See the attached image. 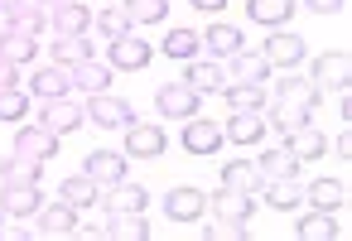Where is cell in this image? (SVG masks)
Instances as JSON below:
<instances>
[{
	"mask_svg": "<svg viewBox=\"0 0 352 241\" xmlns=\"http://www.w3.org/2000/svg\"><path fill=\"white\" fill-rule=\"evenodd\" d=\"M87 179H97V188H111L126 179V150H92L87 164H82Z\"/></svg>",
	"mask_w": 352,
	"mask_h": 241,
	"instance_id": "30bf717a",
	"label": "cell"
},
{
	"mask_svg": "<svg viewBox=\"0 0 352 241\" xmlns=\"http://www.w3.org/2000/svg\"><path fill=\"white\" fill-rule=\"evenodd\" d=\"M49 25H54V34H87L92 30V10L78 5V0H63V5L49 10Z\"/></svg>",
	"mask_w": 352,
	"mask_h": 241,
	"instance_id": "ffe728a7",
	"label": "cell"
},
{
	"mask_svg": "<svg viewBox=\"0 0 352 241\" xmlns=\"http://www.w3.org/2000/svg\"><path fill=\"white\" fill-rule=\"evenodd\" d=\"M82 121H87V111L73 102V92H68V97H44V111H39V126H44V130L68 135V130H78Z\"/></svg>",
	"mask_w": 352,
	"mask_h": 241,
	"instance_id": "277c9868",
	"label": "cell"
},
{
	"mask_svg": "<svg viewBox=\"0 0 352 241\" xmlns=\"http://www.w3.org/2000/svg\"><path fill=\"white\" fill-rule=\"evenodd\" d=\"M39 231L44 236H73L78 231V207H68L63 198L54 207H39Z\"/></svg>",
	"mask_w": 352,
	"mask_h": 241,
	"instance_id": "d4e9b609",
	"label": "cell"
},
{
	"mask_svg": "<svg viewBox=\"0 0 352 241\" xmlns=\"http://www.w3.org/2000/svg\"><path fill=\"white\" fill-rule=\"evenodd\" d=\"M318 92H328V87H347L352 82V58L338 49V54H323V58H314V78H309Z\"/></svg>",
	"mask_w": 352,
	"mask_h": 241,
	"instance_id": "8fae6325",
	"label": "cell"
},
{
	"mask_svg": "<svg viewBox=\"0 0 352 241\" xmlns=\"http://www.w3.org/2000/svg\"><path fill=\"white\" fill-rule=\"evenodd\" d=\"M39 179H44V164L20 154V150H10L6 159H0V183H39Z\"/></svg>",
	"mask_w": 352,
	"mask_h": 241,
	"instance_id": "603a6c76",
	"label": "cell"
},
{
	"mask_svg": "<svg viewBox=\"0 0 352 241\" xmlns=\"http://www.w3.org/2000/svg\"><path fill=\"white\" fill-rule=\"evenodd\" d=\"M222 188L256 193V188H265V179H261V169H256L251 159H232V164H222Z\"/></svg>",
	"mask_w": 352,
	"mask_h": 241,
	"instance_id": "4dcf8cb0",
	"label": "cell"
},
{
	"mask_svg": "<svg viewBox=\"0 0 352 241\" xmlns=\"http://www.w3.org/2000/svg\"><path fill=\"white\" fill-rule=\"evenodd\" d=\"M169 58H179V63H188V58H198L203 54V34L198 30H174V34H164V44H160Z\"/></svg>",
	"mask_w": 352,
	"mask_h": 241,
	"instance_id": "8d00e7d4",
	"label": "cell"
},
{
	"mask_svg": "<svg viewBox=\"0 0 352 241\" xmlns=\"http://www.w3.org/2000/svg\"><path fill=\"white\" fill-rule=\"evenodd\" d=\"M92 25H97L107 39H121V34H131V30H135V25L126 20V10H121V5H116V10H97V15H92Z\"/></svg>",
	"mask_w": 352,
	"mask_h": 241,
	"instance_id": "ab89813d",
	"label": "cell"
},
{
	"mask_svg": "<svg viewBox=\"0 0 352 241\" xmlns=\"http://www.w3.org/2000/svg\"><path fill=\"white\" fill-rule=\"evenodd\" d=\"M0 222H6V207H0Z\"/></svg>",
	"mask_w": 352,
	"mask_h": 241,
	"instance_id": "681fc988",
	"label": "cell"
},
{
	"mask_svg": "<svg viewBox=\"0 0 352 241\" xmlns=\"http://www.w3.org/2000/svg\"><path fill=\"white\" fill-rule=\"evenodd\" d=\"M222 97H227V106H232V111H265V106H270L265 82H232Z\"/></svg>",
	"mask_w": 352,
	"mask_h": 241,
	"instance_id": "f546056e",
	"label": "cell"
},
{
	"mask_svg": "<svg viewBox=\"0 0 352 241\" xmlns=\"http://www.w3.org/2000/svg\"><path fill=\"white\" fill-rule=\"evenodd\" d=\"M0 207H6V217H30L44 207V193H39V183H6Z\"/></svg>",
	"mask_w": 352,
	"mask_h": 241,
	"instance_id": "e0dca14e",
	"label": "cell"
},
{
	"mask_svg": "<svg viewBox=\"0 0 352 241\" xmlns=\"http://www.w3.org/2000/svg\"><path fill=\"white\" fill-rule=\"evenodd\" d=\"M265 203H270L275 212H294V207L304 203V183H299V179H270V183H265Z\"/></svg>",
	"mask_w": 352,
	"mask_h": 241,
	"instance_id": "836d02e7",
	"label": "cell"
},
{
	"mask_svg": "<svg viewBox=\"0 0 352 241\" xmlns=\"http://www.w3.org/2000/svg\"><path fill=\"white\" fill-rule=\"evenodd\" d=\"M318 102H323V92H318L309 78H285V82L275 87V111L265 116V126H275V130L289 135V130H299V126L314 121Z\"/></svg>",
	"mask_w": 352,
	"mask_h": 241,
	"instance_id": "6da1fadb",
	"label": "cell"
},
{
	"mask_svg": "<svg viewBox=\"0 0 352 241\" xmlns=\"http://www.w3.org/2000/svg\"><path fill=\"white\" fill-rule=\"evenodd\" d=\"M333 154H338V159H342V164H347V159H352V135H347V130H342V135H338V140H333Z\"/></svg>",
	"mask_w": 352,
	"mask_h": 241,
	"instance_id": "f6af8a7d",
	"label": "cell"
},
{
	"mask_svg": "<svg viewBox=\"0 0 352 241\" xmlns=\"http://www.w3.org/2000/svg\"><path fill=\"white\" fill-rule=\"evenodd\" d=\"M155 227L145 222V212H111L107 217V227H102V236H121V241H145Z\"/></svg>",
	"mask_w": 352,
	"mask_h": 241,
	"instance_id": "484cf974",
	"label": "cell"
},
{
	"mask_svg": "<svg viewBox=\"0 0 352 241\" xmlns=\"http://www.w3.org/2000/svg\"><path fill=\"white\" fill-rule=\"evenodd\" d=\"M126 20L131 25H164V15H169V0H126Z\"/></svg>",
	"mask_w": 352,
	"mask_h": 241,
	"instance_id": "74e56055",
	"label": "cell"
},
{
	"mask_svg": "<svg viewBox=\"0 0 352 241\" xmlns=\"http://www.w3.org/2000/svg\"><path fill=\"white\" fill-rule=\"evenodd\" d=\"M222 135L232 145H241V150H256L265 140V116L261 111H232V121L222 126Z\"/></svg>",
	"mask_w": 352,
	"mask_h": 241,
	"instance_id": "7c38bea8",
	"label": "cell"
},
{
	"mask_svg": "<svg viewBox=\"0 0 352 241\" xmlns=\"http://www.w3.org/2000/svg\"><path fill=\"white\" fill-rule=\"evenodd\" d=\"M30 5H39V10H54V5H63V0H30Z\"/></svg>",
	"mask_w": 352,
	"mask_h": 241,
	"instance_id": "c3c4849f",
	"label": "cell"
},
{
	"mask_svg": "<svg viewBox=\"0 0 352 241\" xmlns=\"http://www.w3.org/2000/svg\"><path fill=\"white\" fill-rule=\"evenodd\" d=\"M164 150H169V140H164L160 126H150V121H131V126H126V154L155 159V154H164Z\"/></svg>",
	"mask_w": 352,
	"mask_h": 241,
	"instance_id": "9c48e42d",
	"label": "cell"
},
{
	"mask_svg": "<svg viewBox=\"0 0 352 241\" xmlns=\"http://www.w3.org/2000/svg\"><path fill=\"white\" fill-rule=\"evenodd\" d=\"M34 97H68L73 92V68L68 63H49L44 73H34Z\"/></svg>",
	"mask_w": 352,
	"mask_h": 241,
	"instance_id": "cb8c5ba5",
	"label": "cell"
},
{
	"mask_svg": "<svg viewBox=\"0 0 352 241\" xmlns=\"http://www.w3.org/2000/svg\"><path fill=\"white\" fill-rule=\"evenodd\" d=\"M246 20L265 30H289L294 20V0H246Z\"/></svg>",
	"mask_w": 352,
	"mask_h": 241,
	"instance_id": "5bb4252c",
	"label": "cell"
},
{
	"mask_svg": "<svg viewBox=\"0 0 352 241\" xmlns=\"http://www.w3.org/2000/svg\"><path fill=\"white\" fill-rule=\"evenodd\" d=\"M285 150H289V154L304 164V159H318V154H328V135H323V130L309 121V126H299V130H289V135H285Z\"/></svg>",
	"mask_w": 352,
	"mask_h": 241,
	"instance_id": "d6986e66",
	"label": "cell"
},
{
	"mask_svg": "<svg viewBox=\"0 0 352 241\" xmlns=\"http://www.w3.org/2000/svg\"><path fill=\"white\" fill-rule=\"evenodd\" d=\"M58 198L68 203V207H97V179H87V174H73V179H63L58 183Z\"/></svg>",
	"mask_w": 352,
	"mask_h": 241,
	"instance_id": "d6a6232c",
	"label": "cell"
},
{
	"mask_svg": "<svg viewBox=\"0 0 352 241\" xmlns=\"http://www.w3.org/2000/svg\"><path fill=\"white\" fill-rule=\"evenodd\" d=\"M20 5H30V0H0V15H15Z\"/></svg>",
	"mask_w": 352,
	"mask_h": 241,
	"instance_id": "7dc6e473",
	"label": "cell"
},
{
	"mask_svg": "<svg viewBox=\"0 0 352 241\" xmlns=\"http://www.w3.org/2000/svg\"><path fill=\"white\" fill-rule=\"evenodd\" d=\"M203 49H208L212 58H232V54H241V30H236V25H212V30L203 34Z\"/></svg>",
	"mask_w": 352,
	"mask_h": 241,
	"instance_id": "e575fe53",
	"label": "cell"
},
{
	"mask_svg": "<svg viewBox=\"0 0 352 241\" xmlns=\"http://www.w3.org/2000/svg\"><path fill=\"white\" fill-rule=\"evenodd\" d=\"M261 54L270 58V68H299V63H304V39L280 30V34H270V39H265V49H261Z\"/></svg>",
	"mask_w": 352,
	"mask_h": 241,
	"instance_id": "ac0fdd59",
	"label": "cell"
},
{
	"mask_svg": "<svg viewBox=\"0 0 352 241\" xmlns=\"http://www.w3.org/2000/svg\"><path fill=\"white\" fill-rule=\"evenodd\" d=\"M304 198L314 207H323V212H342L347 207V179H314L304 188Z\"/></svg>",
	"mask_w": 352,
	"mask_h": 241,
	"instance_id": "44dd1931",
	"label": "cell"
},
{
	"mask_svg": "<svg viewBox=\"0 0 352 241\" xmlns=\"http://www.w3.org/2000/svg\"><path fill=\"white\" fill-rule=\"evenodd\" d=\"M164 212H169V222H198V217L208 212V193H203V188L179 183V188H169V193H164Z\"/></svg>",
	"mask_w": 352,
	"mask_h": 241,
	"instance_id": "ba28073f",
	"label": "cell"
},
{
	"mask_svg": "<svg viewBox=\"0 0 352 241\" xmlns=\"http://www.w3.org/2000/svg\"><path fill=\"white\" fill-rule=\"evenodd\" d=\"M150 58H155V49L131 30V34H121V39H111V54H107V63L116 68V73H140V68H150Z\"/></svg>",
	"mask_w": 352,
	"mask_h": 241,
	"instance_id": "3957f363",
	"label": "cell"
},
{
	"mask_svg": "<svg viewBox=\"0 0 352 241\" xmlns=\"http://www.w3.org/2000/svg\"><path fill=\"white\" fill-rule=\"evenodd\" d=\"M198 97H203V92H193L188 82H164V87L155 92V111H160V116H174V121H188V116L198 111Z\"/></svg>",
	"mask_w": 352,
	"mask_h": 241,
	"instance_id": "8992f818",
	"label": "cell"
},
{
	"mask_svg": "<svg viewBox=\"0 0 352 241\" xmlns=\"http://www.w3.org/2000/svg\"><path fill=\"white\" fill-rule=\"evenodd\" d=\"M34 54H39V39H34V34H20V30H6V34H0V58H6V63L25 68V63H34Z\"/></svg>",
	"mask_w": 352,
	"mask_h": 241,
	"instance_id": "4316f807",
	"label": "cell"
},
{
	"mask_svg": "<svg viewBox=\"0 0 352 241\" xmlns=\"http://www.w3.org/2000/svg\"><path fill=\"white\" fill-rule=\"evenodd\" d=\"M0 87H20V68L0 58Z\"/></svg>",
	"mask_w": 352,
	"mask_h": 241,
	"instance_id": "ee69618b",
	"label": "cell"
},
{
	"mask_svg": "<svg viewBox=\"0 0 352 241\" xmlns=\"http://www.w3.org/2000/svg\"><path fill=\"white\" fill-rule=\"evenodd\" d=\"M222 126H212V121H198V116H188L184 121V150L188 154H212V150H222Z\"/></svg>",
	"mask_w": 352,
	"mask_h": 241,
	"instance_id": "9a60e30c",
	"label": "cell"
},
{
	"mask_svg": "<svg viewBox=\"0 0 352 241\" xmlns=\"http://www.w3.org/2000/svg\"><path fill=\"white\" fill-rule=\"evenodd\" d=\"M145 203H150V193H145L140 183H126V179H121V183H111V193H107L102 207H107V212H145Z\"/></svg>",
	"mask_w": 352,
	"mask_h": 241,
	"instance_id": "1f68e13d",
	"label": "cell"
},
{
	"mask_svg": "<svg viewBox=\"0 0 352 241\" xmlns=\"http://www.w3.org/2000/svg\"><path fill=\"white\" fill-rule=\"evenodd\" d=\"M333 116H338V126H347V121H352V97H347V87H338V102H333Z\"/></svg>",
	"mask_w": 352,
	"mask_h": 241,
	"instance_id": "b9f144b4",
	"label": "cell"
},
{
	"mask_svg": "<svg viewBox=\"0 0 352 241\" xmlns=\"http://www.w3.org/2000/svg\"><path fill=\"white\" fill-rule=\"evenodd\" d=\"M87 121H97V130H126L131 121H135V106L126 102V97H111V92H97V97H87Z\"/></svg>",
	"mask_w": 352,
	"mask_h": 241,
	"instance_id": "7a4b0ae2",
	"label": "cell"
},
{
	"mask_svg": "<svg viewBox=\"0 0 352 241\" xmlns=\"http://www.w3.org/2000/svg\"><path fill=\"white\" fill-rule=\"evenodd\" d=\"M304 5L314 15H338V10H347V0H304Z\"/></svg>",
	"mask_w": 352,
	"mask_h": 241,
	"instance_id": "7bdbcfd3",
	"label": "cell"
},
{
	"mask_svg": "<svg viewBox=\"0 0 352 241\" xmlns=\"http://www.w3.org/2000/svg\"><path fill=\"white\" fill-rule=\"evenodd\" d=\"M294 236H299V241H342V236H347V222H342L338 212H323V207H318V212H309V217L294 227Z\"/></svg>",
	"mask_w": 352,
	"mask_h": 241,
	"instance_id": "4fadbf2b",
	"label": "cell"
},
{
	"mask_svg": "<svg viewBox=\"0 0 352 241\" xmlns=\"http://www.w3.org/2000/svg\"><path fill=\"white\" fill-rule=\"evenodd\" d=\"M49 54H54V63H82V58H92L97 49H92V39L87 34H54V44H49Z\"/></svg>",
	"mask_w": 352,
	"mask_h": 241,
	"instance_id": "83f0119b",
	"label": "cell"
},
{
	"mask_svg": "<svg viewBox=\"0 0 352 241\" xmlns=\"http://www.w3.org/2000/svg\"><path fill=\"white\" fill-rule=\"evenodd\" d=\"M10 150H20V154H30V159L49 164V159L58 154V135H54V130H44V126H25V130L15 135V145H10Z\"/></svg>",
	"mask_w": 352,
	"mask_h": 241,
	"instance_id": "2e32d148",
	"label": "cell"
},
{
	"mask_svg": "<svg viewBox=\"0 0 352 241\" xmlns=\"http://www.w3.org/2000/svg\"><path fill=\"white\" fill-rule=\"evenodd\" d=\"M256 169H261L265 183H270V179H299V159H294L289 150H265V154L256 159Z\"/></svg>",
	"mask_w": 352,
	"mask_h": 241,
	"instance_id": "d590c367",
	"label": "cell"
},
{
	"mask_svg": "<svg viewBox=\"0 0 352 241\" xmlns=\"http://www.w3.org/2000/svg\"><path fill=\"white\" fill-rule=\"evenodd\" d=\"M30 111V97L20 87H0V121H20Z\"/></svg>",
	"mask_w": 352,
	"mask_h": 241,
	"instance_id": "60d3db41",
	"label": "cell"
},
{
	"mask_svg": "<svg viewBox=\"0 0 352 241\" xmlns=\"http://www.w3.org/2000/svg\"><path fill=\"white\" fill-rule=\"evenodd\" d=\"M227 73H232V82H265L275 68H270L265 54H246V49H241V54H232V68H227Z\"/></svg>",
	"mask_w": 352,
	"mask_h": 241,
	"instance_id": "f1b7e54d",
	"label": "cell"
},
{
	"mask_svg": "<svg viewBox=\"0 0 352 241\" xmlns=\"http://www.w3.org/2000/svg\"><path fill=\"white\" fill-rule=\"evenodd\" d=\"M193 5H198V10H208V15H217V10L227 5V0H193Z\"/></svg>",
	"mask_w": 352,
	"mask_h": 241,
	"instance_id": "bcb514c9",
	"label": "cell"
},
{
	"mask_svg": "<svg viewBox=\"0 0 352 241\" xmlns=\"http://www.w3.org/2000/svg\"><path fill=\"white\" fill-rule=\"evenodd\" d=\"M6 30H20V34H44L49 30V10H39V5H20L15 15H6Z\"/></svg>",
	"mask_w": 352,
	"mask_h": 241,
	"instance_id": "f35d334b",
	"label": "cell"
},
{
	"mask_svg": "<svg viewBox=\"0 0 352 241\" xmlns=\"http://www.w3.org/2000/svg\"><path fill=\"white\" fill-rule=\"evenodd\" d=\"M251 212H256V203H251V193H236V188H222V193L212 198V217H217V222H251Z\"/></svg>",
	"mask_w": 352,
	"mask_h": 241,
	"instance_id": "7402d4cb",
	"label": "cell"
},
{
	"mask_svg": "<svg viewBox=\"0 0 352 241\" xmlns=\"http://www.w3.org/2000/svg\"><path fill=\"white\" fill-rule=\"evenodd\" d=\"M111 78H116V68L107 63V58H82V63H73V92H87V97H97V92H111Z\"/></svg>",
	"mask_w": 352,
	"mask_h": 241,
	"instance_id": "52a82bcc",
	"label": "cell"
},
{
	"mask_svg": "<svg viewBox=\"0 0 352 241\" xmlns=\"http://www.w3.org/2000/svg\"><path fill=\"white\" fill-rule=\"evenodd\" d=\"M193 92H212V97H222L227 87H232V73L222 68V58H188V78H184Z\"/></svg>",
	"mask_w": 352,
	"mask_h": 241,
	"instance_id": "5b68a950",
	"label": "cell"
}]
</instances>
